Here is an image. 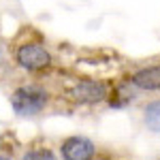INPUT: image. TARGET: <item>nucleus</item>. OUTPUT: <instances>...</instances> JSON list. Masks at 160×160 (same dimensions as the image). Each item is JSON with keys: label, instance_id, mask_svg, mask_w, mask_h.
<instances>
[{"label": "nucleus", "instance_id": "f257e3e1", "mask_svg": "<svg viewBox=\"0 0 160 160\" xmlns=\"http://www.w3.org/2000/svg\"><path fill=\"white\" fill-rule=\"evenodd\" d=\"M9 58L13 66L28 77H41L56 71V56L51 51L45 34L34 26H22L9 41Z\"/></svg>", "mask_w": 160, "mask_h": 160}, {"label": "nucleus", "instance_id": "f03ea898", "mask_svg": "<svg viewBox=\"0 0 160 160\" xmlns=\"http://www.w3.org/2000/svg\"><path fill=\"white\" fill-rule=\"evenodd\" d=\"M58 100L56 90L45 83L41 77H30L15 83L9 92V105L17 118H37L43 115Z\"/></svg>", "mask_w": 160, "mask_h": 160}, {"label": "nucleus", "instance_id": "7ed1b4c3", "mask_svg": "<svg viewBox=\"0 0 160 160\" xmlns=\"http://www.w3.org/2000/svg\"><path fill=\"white\" fill-rule=\"evenodd\" d=\"M111 81L107 79H98V77H73L66 79L56 92L58 100L64 105L79 109V107H96L107 102L111 92Z\"/></svg>", "mask_w": 160, "mask_h": 160}, {"label": "nucleus", "instance_id": "20e7f679", "mask_svg": "<svg viewBox=\"0 0 160 160\" xmlns=\"http://www.w3.org/2000/svg\"><path fill=\"white\" fill-rule=\"evenodd\" d=\"M58 156H60V160H96L98 148L92 139L83 135H71L60 141Z\"/></svg>", "mask_w": 160, "mask_h": 160}, {"label": "nucleus", "instance_id": "39448f33", "mask_svg": "<svg viewBox=\"0 0 160 160\" xmlns=\"http://www.w3.org/2000/svg\"><path fill=\"white\" fill-rule=\"evenodd\" d=\"M126 81L135 88L137 92H160V62L143 64L130 71Z\"/></svg>", "mask_w": 160, "mask_h": 160}, {"label": "nucleus", "instance_id": "423d86ee", "mask_svg": "<svg viewBox=\"0 0 160 160\" xmlns=\"http://www.w3.org/2000/svg\"><path fill=\"white\" fill-rule=\"evenodd\" d=\"M135 94L137 90L126 79H122L120 83H115V86H111V92H109V107H124V105H128V102H132L135 100Z\"/></svg>", "mask_w": 160, "mask_h": 160}, {"label": "nucleus", "instance_id": "0eeeda50", "mask_svg": "<svg viewBox=\"0 0 160 160\" xmlns=\"http://www.w3.org/2000/svg\"><path fill=\"white\" fill-rule=\"evenodd\" d=\"M141 118H143V124L149 132L160 135V98L145 102L143 111H141Z\"/></svg>", "mask_w": 160, "mask_h": 160}, {"label": "nucleus", "instance_id": "6e6552de", "mask_svg": "<svg viewBox=\"0 0 160 160\" xmlns=\"http://www.w3.org/2000/svg\"><path fill=\"white\" fill-rule=\"evenodd\" d=\"M19 160H60V156L49 148V145H43V143H34L22 154Z\"/></svg>", "mask_w": 160, "mask_h": 160}, {"label": "nucleus", "instance_id": "1a4fd4ad", "mask_svg": "<svg viewBox=\"0 0 160 160\" xmlns=\"http://www.w3.org/2000/svg\"><path fill=\"white\" fill-rule=\"evenodd\" d=\"M0 160H13V156L9 152H2V149H0Z\"/></svg>", "mask_w": 160, "mask_h": 160}]
</instances>
